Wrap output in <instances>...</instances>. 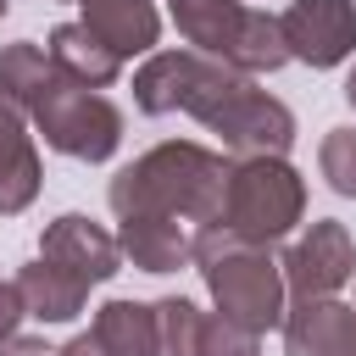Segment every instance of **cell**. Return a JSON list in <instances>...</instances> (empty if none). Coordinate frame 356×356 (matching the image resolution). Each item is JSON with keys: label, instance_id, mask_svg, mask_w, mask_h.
Listing matches in <instances>:
<instances>
[{"label": "cell", "instance_id": "cell-9", "mask_svg": "<svg viewBox=\"0 0 356 356\" xmlns=\"http://www.w3.org/2000/svg\"><path fill=\"white\" fill-rule=\"evenodd\" d=\"M39 256L56 261L61 273L83 278V284H106L122 273V250H117V234H106L95 217L83 211H61L56 222H44L39 234Z\"/></svg>", "mask_w": 356, "mask_h": 356}, {"label": "cell", "instance_id": "cell-7", "mask_svg": "<svg viewBox=\"0 0 356 356\" xmlns=\"http://www.w3.org/2000/svg\"><path fill=\"white\" fill-rule=\"evenodd\" d=\"M284 289L295 300H328L339 295L350 278H356V239L345 222L334 217H317L289 250H284Z\"/></svg>", "mask_w": 356, "mask_h": 356}, {"label": "cell", "instance_id": "cell-11", "mask_svg": "<svg viewBox=\"0 0 356 356\" xmlns=\"http://www.w3.org/2000/svg\"><path fill=\"white\" fill-rule=\"evenodd\" d=\"M78 6H83L78 22H83L117 61L150 56L156 39H161V11H156V0H78Z\"/></svg>", "mask_w": 356, "mask_h": 356}, {"label": "cell", "instance_id": "cell-4", "mask_svg": "<svg viewBox=\"0 0 356 356\" xmlns=\"http://www.w3.org/2000/svg\"><path fill=\"white\" fill-rule=\"evenodd\" d=\"M245 83V72H234L228 61L217 56H200V50H150L134 72V106L145 117H167V111H189L200 128L206 117Z\"/></svg>", "mask_w": 356, "mask_h": 356}, {"label": "cell", "instance_id": "cell-26", "mask_svg": "<svg viewBox=\"0 0 356 356\" xmlns=\"http://www.w3.org/2000/svg\"><path fill=\"white\" fill-rule=\"evenodd\" d=\"M345 100H350V111H356V67L345 72Z\"/></svg>", "mask_w": 356, "mask_h": 356}, {"label": "cell", "instance_id": "cell-15", "mask_svg": "<svg viewBox=\"0 0 356 356\" xmlns=\"http://www.w3.org/2000/svg\"><path fill=\"white\" fill-rule=\"evenodd\" d=\"M11 284H17V295H22V312L39 317V323H72V317L83 312V300H89V284L72 278V273H61V267L44 261V256H33Z\"/></svg>", "mask_w": 356, "mask_h": 356}, {"label": "cell", "instance_id": "cell-12", "mask_svg": "<svg viewBox=\"0 0 356 356\" xmlns=\"http://www.w3.org/2000/svg\"><path fill=\"white\" fill-rule=\"evenodd\" d=\"M39 184H44V167H39V145L28 134V117L0 95V217L28 211Z\"/></svg>", "mask_w": 356, "mask_h": 356}, {"label": "cell", "instance_id": "cell-5", "mask_svg": "<svg viewBox=\"0 0 356 356\" xmlns=\"http://www.w3.org/2000/svg\"><path fill=\"white\" fill-rule=\"evenodd\" d=\"M28 117L44 134V145L61 150V156H72V161H106L122 145V111L100 89H78L67 78H56V89Z\"/></svg>", "mask_w": 356, "mask_h": 356}, {"label": "cell", "instance_id": "cell-3", "mask_svg": "<svg viewBox=\"0 0 356 356\" xmlns=\"http://www.w3.org/2000/svg\"><path fill=\"white\" fill-rule=\"evenodd\" d=\"M306 217V178L284 161V156H245L228 161V184H222V228L250 239V245H273L284 239L295 222Z\"/></svg>", "mask_w": 356, "mask_h": 356}, {"label": "cell", "instance_id": "cell-25", "mask_svg": "<svg viewBox=\"0 0 356 356\" xmlns=\"http://www.w3.org/2000/svg\"><path fill=\"white\" fill-rule=\"evenodd\" d=\"M56 356H100V345H95L89 334H78V339H67V345H61Z\"/></svg>", "mask_w": 356, "mask_h": 356}, {"label": "cell", "instance_id": "cell-16", "mask_svg": "<svg viewBox=\"0 0 356 356\" xmlns=\"http://www.w3.org/2000/svg\"><path fill=\"white\" fill-rule=\"evenodd\" d=\"M167 11H172V22H178V33H184V44L189 50H200V56H228L234 50V33H239V22H245V0H167Z\"/></svg>", "mask_w": 356, "mask_h": 356}, {"label": "cell", "instance_id": "cell-20", "mask_svg": "<svg viewBox=\"0 0 356 356\" xmlns=\"http://www.w3.org/2000/svg\"><path fill=\"white\" fill-rule=\"evenodd\" d=\"M150 323H156V356H200V323H206V312L189 295L150 300Z\"/></svg>", "mask_w": 356, "mask_h": 356}, {"label": "cell", "instance_id": "cell-21", "mask_svg": "<svg viewBox=\"0 0 356 356\" xmlns=\"http://www.w3.org/2000/svg\"><path fill=\"white\" fill-rule=\"evenodd\" d=\"M317 167H323V178H328L334 195L356 200V128H328L323 150H317Z\"/></svg>", "mask_w": 356, "mask_h": 356}, {"label": "cell", "instance_id": "cell-10", "mask_svg": "<svg viewBox=\"0 0 356 356\" xmlns=\"http://www.w3.org/2000/svg\"><path fill=\"white\" fill-rule=\"evenodd\" d=\"M284 356H356V306L345 300H289L284 306Z\"/></svg>", "mask_w": 356, "mask_h": 356}, {"label": "cell", "instance_id": "cell-18", "mask_svg": "<svg viewBox=\"0 0 356 356\" xmlns=\"http://www.w3.org/2000/svg\"><path fill=\"white\" fill-rule=\"evenodd\" d=\"M50 89H56V67H50V56H44L33 39H17V44L0 50V95H6L22 117H28Z\"/></svg>", "mask_w": 356, "mask_h": 356}, {"label": "cell", "instance_id": "cell-24", "mask_svg": "<svg viewBox=\"0 0 356 356\" xmlns=\"http://www.w3.org/2000/svg\"><path fill=\"white\" fill-rule=\"evenodd\" d=\"M0 356H56L44 339H28V334H17V339H6L0 345Z\"/></svg>", "mask_w": 356, "mask_h": 356}, {"label": "cell", "instance_id": "cell-6", "mask_svg": "<svg viewBox=\"0 0 356 356\" xmlns=\"http://www.w3.org/2000/svg\"><path fill=\"white\" fill-rule=\"evenodd\" d=\"M206 128L222 139V150L234 161H245V156H289V145H295V111L278 95L256 89L250 78L206 117Z\"/></svg>", "mask_w": 356, "mask_h": 356}, {"label": "cell", "instance_id": "cell-22", "mask_svg": "<svg viewBox=\"0 0 356 356\" xmlns=\"http://www.w3.org/2000/svg\"><path fill=\"white\" fill-rule=\"evenodd\" d=\"M200 356H261V334L222 317V312H211L200 323Z\"/></svg>", "mask_w": 356, "mask_h": 356}, {"label": "cell", "instance_id": "cell-8", "mask_svg": "<svg viewBox=\"0 0 356 356\" xmlns=\"http://www.w3.org/2000/svg\"><path fill=\"white\" fill-rule=\"evenodd\" d=\"M278 28L289 61H306L317 72L356 56V0H289Z\"/></svg>", "mask_w": 356, "mask_h": 356}, {"label": "cell", "instance_id": "cell-1", "mask_svg": "<svg viewBox=\"0 0 356 356\" xmlns=\"http://www.w3.org/2000/svg\"><path fill=\"white\" fill-rule=\"evenodd\" d=\"M222 184H228V161L195 139H167L150 145L145 156H134L106 200L117 217H184L189 228H211L222 217Z\"/></svg>", "mask_w": 356, "mask_h": 356}, {"label": "cell", "instance_id": "cell-19", "mask_svg": "<svg viewBox=\"0 0 356 356\" xmlns=\"http://www.w3.org/2000/svg\"><path fill=\"white\" fill-rule=\"evenodd\" d=\"M222 61H228L234 72H245V78H256V72H278V67L289 61L278 17L250 6V11H245V22H239V33H234V50H228Z\"/></svg>", "mask_w": 356, "mask_h": 356}, {"label": "cell", "instance_id": "cell-2", "mask_svg": "<svg viewBox=\"0 0 356 356\" xmlns=\"http://www.w3.org/2000/svg\"><path fill=\"white\" fill-rule=\"evenodd\" d=\"M206 278V295L217 300L222 317L267 334L284 323V306H289V289H284V267L267 245H250L239 234H228L222 222L211 228H195V256H189Z\"/></svg>", "mask_w": 356, "mask_h": 356}, {"label": "cell", "instance_id": "cell-17", "mask_svg": "<svg viewBox=\"0 0 356 356\" xmlns=\"http://www.w3.org/2000/svg\"><path fill=\"white\" fill-rule=\"evenodd\" d=\"M89 339L100 345V356H156V323L145 300H106L95 312Z\"/></svg>", "mask_w": 356, "mask_h": 356}, {"label": "cell", "instance_id": "cell-27", "mask_svg": "<svg viewBox=\"0 0 356 356\" xmlns=\"http://www.w3.org/2000/svg\"><path fill=\"white\" fill-rule=\"evenodd\" d=\"M6 11H11V0H0V17H6Z\"/></svg>", "mask_w": 356, "mask_h": 356}, {"label": "cell", "instance_id": "cell-23", "mask_svg": "<svg viewBox=\"0 0 356 356\" xmlns=\"http://www.w3.org/2000/svg\"><path fill=\"white\" fill-rule=\"evenodd\" d=\"M28 312H22V295H17V284L11 278H0V345L6 339H17V323H22Z\"/></svg>", "mask_w": 356, "mask_h": 356}, {"label": "cell", "instance_id": "cell-13", "mask_svg": "<svg viewBox=\"0 0 356 356\" xmlns=\"http://www.w3.org/2000/svg\"><path fill=\"white\" fill-rule=\"evenodd\" d=\"M117 250L139 273H178L195 256V228L184 217H117Z\"/></svg>", "mask_w": 356, "mask_h": 356}, {"label": "cell", "instance_id": "cell-14", "mask_svg": "<svg viewBox=\"0 0 356 356\" xmlns=\"http://www.w3.org/2000/svg\"><path fill=\"white\" fill-rule=\"evenodd\" d=\"M44 56H50L56 78H67V83H78V89H106V83H117V72H122V61H117L83 22H56Z\"/></svg>", "mask_w": 356, "mask_h": 356}]
</instances>
